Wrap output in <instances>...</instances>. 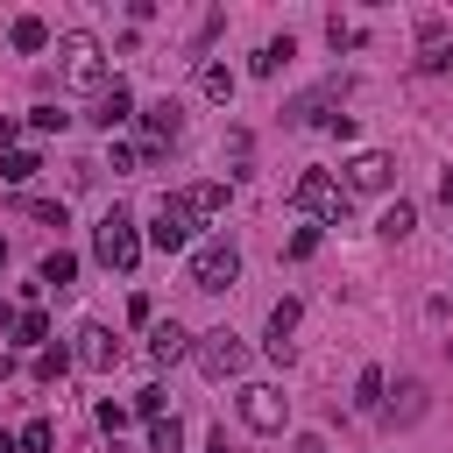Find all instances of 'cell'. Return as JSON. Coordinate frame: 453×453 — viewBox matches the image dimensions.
<instances>
[{"instance_id":"obj_1","label":"cell","mask_w":453,"mask_h":453,"mask_svg":"<svg viewBox=\"0 0 453 453\" xmlns=\"http://www.w3.org/2000/svg\"><path fill=\"white\" fill-rule=\"evenodd\" d=\"M57 57H64V85H85V92H106V64H99V35H85V28H71V35L57 42Z\"/></svg>"},{"instance_id":"obj_2","label":"cell","mask_w":453,"mask_h":453,"mask_svg":"<svg viewBox=\"0 0 453 453\" xmlns=\"http://www.w3.org/2000/svg\"><path fill=\"white\" fill-rule=\"evenodd\" d=\"M92 255H99L106 269H134V262H142V234H134V219H127V212H106V219L92 226Z\"/></svg>"},{"instance_id":"obj_3","label":"cell","mask_w":453,"mask_h":453,"mask_svg":"<svg viewBox=\"0 0 453 453\" xmlns=\"http://www.w3.org/2000/svg\"><path fill=\"white\" fill-rule=\"evenodd\" d=\"M290 205H297L304 219H340V212H347V191H340L326 170H304V177L290 184Z\"/></svg>"},{"instance_id":"obj_4","label":"cell","mask_w":453,"mask_h":453,"mask_svg":"<svg viewBox=\"0 0 453 453\" xmlns=\"http://www.w3.org/2000/svg\"><path fill=\"white\" fill-rule=\"evenodd\" d=\"M191 234H198V212H191V198L177 191V198H163L156 212H149V241L170 255V248H191Z\"/></svg>"},{"instance_id":"obj_5","label":"cell","mask_w":453,"mask_h":453,"mask_svg":"<svg viewBox=\"0 0 453 453\" xmlns=\"http://www.w3.org/2000/svg\"><path fill=\"white\" fill-rule=\"evenodd\" d=\"M234 276H241V248H234L226 234H219V241H198V255H191V283H198V290H226Z\"/></svg>"},{"instance_id":"obj_6","label":"cell","mask_w":453,"mask_h":453,"mask_svg":"<svg viewBox=\"0 0 453 453\" xmlns=\"http://www.w3.org/2000/svg\"><path fill=\"white\" fill-rule=\"evenodd\" d=\"M234 411H241V425H248V432H283V425H290V396H283V389H269V382H248Z\"/></svg>"},{"instance_id":"obj_7","label":"cell","mask_w":453,"mask_h":453,"mask_svg":"<svg viewBox=\"0 0 453 453\" xmlns=\"http://www.w3.org/2000/svg\"><path fill=\"white\" fill-rule=\"evenodd\" d=\"M396 184V156H382V149H361V156H347V177H340V191H389Z\"/></svg>"},{"instance_id":"obj_8","label":"cell","mask_w":453,"mask_h":453,"mask_svg":"<svg viewBox=\"0 0 453 453\" xmlns=\"http://www.w3.org/2000/svg\"><path fill=\"white\" fill-rule=\"evenodd\" d=\"M198 368H205L212 382H226V375H241V368H248V347L219 326V333H205V340H198Z\"/></svg>"},{"instance_id":"obj_9","label":"cell","mask_w":453,"mask_h":453,"mask_svg":"<svg viewBox=\"0 0 453 453\" xmlns=\"http://www.w3.org/2000/svg\"><path fill=\"white\" fill-rule=\"evenodd\" d=\"M127 120H134V92H127V85H106V92L92 99V127L113 134V127H127Z\"/></svg>"},{"instance_id":"obj_10","label":"cell","mask_w":453,"mask_h":453,"mask_svg":"<svg viewBox=\"0 0 453 453\" xmlns=\"http://www.w3.org/2000/svg\"><path fill=\"white\" fill-rule=\"evenodd\" d=\"M78 361H85V368H113V361H120V340L92 319V326H78Z\"/></svg>"},{"instance_id":"obj_11","label":"cell","mask_w":453,"mask_h":453,"mask_svg":"<svg viewBox=\"0 0 453 453\" xmlns=\"http://www.w3.org/2000/svg\"><path fill=\"white\" fill-rule=\"evenodd\" d=\"M184 354H191V333H184L177 319H156V333H149V361L170 368V361H184Z\"/></svg>"},{"instance_id":"obj_12","label":"cell","mask_w":453,"mask_h":453,"mask_svg":"<svg viewBox=\"0 0 453 453\" xmlns=\"http://www.w3.org/2000/svg\"><path fill=\"white\" fill-rule=\"evenodd\" d=\"M418 411H425V382H411V375H403V382H396V396L382 403V418H389V425H411Z\"/></svg>"},{"instance_id":"obj_13","label":"cell","mask_w":453,"mask_h":453,"mask_svg":"<svg viewBox=\"0 0 453 453\" xmlns=\"http://www.w3.org/2000/svg\"><path fill=\"white\" fill-rule=\"evenodd\" d=\"M290 57H297V42H290V35H276V42H262V50H255V78H276V71H283Z\"/></svg>"},{"instance_id":"obj_14","label":"cell","mask_w":453,"mask_h":453,"mask_svg":"<svg viewBox=\"0 0 453 453\" xmlns=\"http://www.w3.org/2000/svg\"><path fill=\"white\" fill-rule=\"evenodd\" d=\"M382 396H389L382 368H361V375H354V403H361V411H382Z\"/></svg>"},{"instance_id":"obj_15","label":"cell","mask_w":453,"mask_h":453,"mask_svg":"<svg viewBox=\"0 0 453 453\" xmlns=\"http://www.w3.org/2000/svg\"><path fill=\"white\" fill-rule=\"evenodd\" d=\"M149 453H184V425L177 418H149Z\"/></svg>"},{"instance_id":"obj_16","label":"cell","mask_w":453,"mask_h":453,"mask_svg":"<svg viewBox=\"0 0 453 453\" xmlns=\"http://www.w3.org/2000/svg\"><path fill=\"white\" fill-rule=\"evenodd\" d=\"M71 276H78V255H64V248H50V255H42V283H57V290H71Z\"/></svg>"},{"instance_id":"obj_17","label":"cell","mask_w":453,"mask_h":453,"mask_svg":"<svg viewBox=\"0 0 453 453\" xmlns=\"http://www.w3.org/2000/svg\"><path fill=\"white\" fill-rule=\"evenodd\" d=\"M198 85H205V99H219V106L234 99V71H226V64H205V71H198Z\"/></svg>"},{"instance_id":"obj_18","label":"cell","mask_w":453,"mask_h":453,"mask_svg":"<svg viewBox=\"0 0 453 453\" xmlns=\"http://www.w3.org/2000/svg\"><path fill=\"white\" fill-rule=\"evenodd\" d=\"M184 198H191V212H198V219H205V212H226V184H191Z\"/></svg>"},{"instance_id":"obj_19","label":"cell","mask_w":453,"mask_h":453,"mask_svg":"<svg viewBox=\"0 0 453 453\" xmlns=\"http://www.w3.org/2000/svg\"><path fill=\"white\" fill-rule=\"evenodd\" d=\"M42 42H50L42 14H21V21H14V50H42Z\"/></svg>"},{"instance_id":"obj_20","label":"cell","mask_w":453,"mask_h":453,"mask_svg":"<svg viewBox=\"0 0 453 453\" xmlns=\"http://www.w3.org/2000/svg\"><path fill=\"white\" fill-rule=\"evenodd\" d=\"M326 99H340V85H319V92H304V99H290V113H283V120H311V113L326 106Z\"/></svg>"},{"instance_id":"obj_21","label":"cell","mask_w":453,"mask_h":453,"mask_svg":"<svg viewBox=\"0 0 453 453\" xmlns=\"http://www.w3.org/2000/svg\"><path fill=\"white\" fill-rule=\"evenodd\" d=\"M35 170H42V156H28V149H14V156L0 163V177H7V184H28Z\"/></svg>"},{"instance_id":"obj_22","label":"cell","mask_w":453,"mask_h":453,"mask_svg":"<svg viewBox=\"0 0 453 453\" xmlns=\"http://www.w3.org/2000/svg\"><path fill=\"white\" fill-rule=\"evenodd\" d=\"M411 226H418V212H411V205H403V198H396V205H389V212H382V234H389V241H403V234H411Z\"/></svg>"},{"instance_id":"obj_23","label":"cell","mask_w":453,"mask_h":453,"mask_svg":"<svg viewBox=\"0 0 453 453\" xmlns=\"http://www.w3.org/2000/svg\"><path fill=\"white\" fill-rule=\"evenodd\" d=\"M64 368H71V354H64V347H42V354H35V382H57Z\"/></svg>"},{"instance_id":"obj_24","label":"cell","mask_w":453,"mask_h":453,"mask_svg":"<svg viewBox=\"0 0 453 453\" xmlns=\"http://www.w3.org/2000/svg\"><path fill=\"white\" fill-rule=\"evenodd\" d=\"M50 446H57V425H50V418H35V425L21 432V453H50Z\"/></svg>"},{"instance_id":"obj_25","label":"cell","mask_w":453,"mask_h":453,"mask_svg":"<svg viewBox=\"0 0 453 453\" xmlns=\"http://www.w3.org/2000/svg\"><path fill=\"white\" fill-rule=\"evenodd\" d=\"M14 333H21V347H42V340H50V319H42V311H21Z\"/></svg>"},{"instance_id":"obj_26","label":"cell","mask_w":453,"mask_h":453,"mask_svg":"<svg viewBox=\"0 0 453 453\" xmlns=\"http://www.w3.org/2000/svg\"><path fill=\"white\" fill-rule=\"evenodd\" d=\"M64 120H71V113H64V106H35V113H28V127H35V134H57V127H64Z\"/></svg>"},{"instance_id":"obj_27","label":"cell","mask_w":453,"mask_h":453,"mask_svg":"<svg viewBox=\"0 0 453 453\" xmlns=\"http://www.w3.org/2000/svg\"><path fill=\"white\" fill-rule=\"evenodd\" d=\"M28 212H35V219H50V226H64V198H28Z\"/></svg>"},{"instance_id":"obj_28","label":"cell","mask_w":453,"mask_h":453,"mask_svg":"<svg viewBox=\"0 0 453 453\" xmlns=\"http://www.w3.org/2000/svg\"><path fill=\"white\" fill-rule=\"evenodd\" d=\"M311 248H319V234H311V226H297V234H290V262H304Z\"/></svg>"},{"instance_id":"obj_29","label":"cell","mask_w":453,"mask_h":453,"mask_svg":"<svg viewBox=\"0 0 453 453\" xmlns=\"http://www.w3.org/2000/svg\"><path fill=\"white\" fill-rule=\"evenodd\" d=\"M134 411L142 418H163V389H134Z\"/></svg>"},{"instance_id":"obj_30","label":"cell","mask_w":453,"mask_h":453,"mask_svg":"<svg viewBox=\"0 0 453 453\" xmlns=\"http://www.w3.org/2000/svg\"><path fill=\"white\" fill-rule=\"evenodd\" d=\"M127 418H134V411H127V403H99V425H106V432H120V425H127Z\"/></svg>"},{"instance_id":"obj_31","label":"cell","mask_w":453,"mask_h":453,"mask_svg":"<svg viewBox=\"0 0 453 453\" xmlns=\"http://www.w3.org/2000/svg\"><path fill=\"white\" fill-rule=\"evenodd\" d=\"M290 453H326V439H319V432H304V439H290Z\"/></svg>"},{"instance_id":"obj_32","label":"cell","mask_w":453,"mask_h":453,"mask_svg":"<svg viewBox=\"0 0 453 453\" xmlns=\"http://www.w3.org/2000/svg\"><path fill=\"white\" fill-rule=\"evenodd\" d=\"M439 198H446V205H453V170H446V177H439Z\"/></svg>"},{"instance_id":"obj_33","label":"cell","mask_w":453,"mask_h":453,"mask_svg":"<svg viewBox=\"0 0 453 453\" xmlns=\"http://www.w3.org/2000/svg\"><path fill=\"white\" fill-rule=\"evenodd\" d=\"M432 64H439V71H453V42H446V50H439V57H432Z\"/></svg>"},{"instance_id":"obj_34","label":"cell","mask_w":453,"mask_h":453,"mask_svg":"<svg viewBox=\"0 0 453 453\" xmlns=\"http://www.w3.org/2000/svg\"><path fill=\"white\" fill-rule=\"evenodd\" d=\"M205 453H226V439H219V446H205Z\"/></svg>"}]
</instances>
